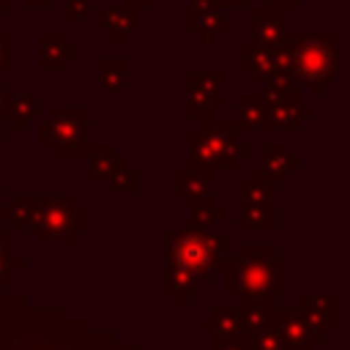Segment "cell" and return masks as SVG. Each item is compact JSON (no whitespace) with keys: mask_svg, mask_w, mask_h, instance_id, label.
Listing matches in <instances>:
<instances>
[{"mask_svg":"<svg viewBox=\"0 0 350 350\" xmlns=\"http://www.w3.org/2000/svg\"><path fill=\"white\" fill-rule=\"evenodd\" d=\"M200 328L213 334V336H241V320L235 309L227 306H213V312L208 317L200 320Z\"/></svg>","mask_w":350,"mask_h":350,"instance_id":"obj_27","label":"cell"},{"mask_svg":"<svg viewBox=\"0 0 350 350\" xmlns=\"http://www.w3.org/2000/svg\"><path fill=\"white\" fill-rule=\"evenodd\" d=\"M5 120H11V129L16 134L27 131L30 120H38V107H36V96L33 93H19V96H8L5 101Z\"/></svg>","mask_w":350,"mask_h":350,"instance_id":"obj_24","label":"cell"},{"mask_svg":"<svg viewBox=\"0 0 350 350\" xmlns=\"http://www.w3.org/2000/svg\"><path fill=\"white\" fill-rule=\"evenodd\" d=\"M16 5V0H0V19L5 16V11H11Z\"/></svg>","mask_w":350,"mask_h":350,"instance_id":"obj_40","label":"cell"},{"mask_svg":"<svg viewBox=\"0 0 350 350\" xmlns=\"http://www.w3.org/2000/svg\"><path fill=\"white\" fill-rule=\"evenodd\" d=\"M279 331H282V339H284L287 350H314L328 336L298 306H282V312H279Z\"/></svg>","mask_w":350,"mask_h":350,"instance_id":"obj_13","label":"cell"},{"mask_svg":"<svg viewBox=\"0 0 350 350\" xmlns=\"http://www.w3.org/2000/svg\"><path fill=\"white\" fill-rule=\"evenodd\" d=\"M211 183H213V175H208V172H194L189 167L175 172V191L180 197H186L189 205H194L200 200H211Z\"/></svg>","mask_w":350,"mask_h":350,"instance_id":"obj_22","label":"cell"},{"mask_svg":"<svg viewBox=\"0 0 350 350\" xmlns=\"http://www.w3.org/2000/svg\"><path fill=\"white\" fill-rule=\"evenodd\" d=\"M126 156L109 150V153H96L88 159V180L93 183H109L123 167H126Z\"/></svg>","mask_w":350,"mask_h":350,"instance_id":"obj_26","label":"cell"},{"mask_svg":"<svg viewBox=\"0 0 350 350\" xmlns=\"http://www.w3.org/2000/svg\"><path fill=\"white\" fill-rule=\"evenodd\" d=\"M224 293L243 301L276 304L290 290V260L273 243H241L224 260Z\"/></svg>","mask_w":350,"mask_h":350,"instance_id":"obj_2","label":"cell"},{"mask_svg":"<svg viewBox=\"0 0 350 350\" xmlns=\"http://www.w3.org/2000/svg\"><path fill=\"white\" fill-rule=\"evenodd\" d=\"M88 16H90V0H66L63 3L66 22H85Z\"/></svg>","mask_w":350,"mask_h":350,"instance_id":"obj_33","label":"cell"},{"mask_svg":"<svg viewBox=\"0 0 350 350\" xmlns=\"http://www.w3.org/2000/svg\"><path fill=\"white\" fill-rule=\"evenodd\" d=\"M30 208V227L41 246L77 243V235L90 227V211L74 194H19Z\"/></svg>","mask_w":350,"mask_h":350,"instance_id":"obj_5","label":"cell"},{"mask_svg":"<svg viewBox=\"0 0 350 350\" xmlns=\"http://www.w3.org/2000/svg\"><path fill=\"white\" fill-rule=\"evenodd\" d=\"M298 309L325 334L339 328V298L334 293H304L298 298Z\"/></svg>","mask_w":350,"mask_h":350,"instance_id":"obj_15","label":"cell"},{"mask_svg":"<svg viewBox=\"0 0 350 350\" xmlns=\"http://www.w3.org/2000/svg\"><path fill=\"white\" fill-rule=\"evenodd\" d=\"M129 82L126 57H101L98 60V85L107 96H120Z\"/></svg>","mask_w":350,"mask_h":350,"instance_id":"obj_23","label":"cell"},{"mask_svg":"<svg viewBox=\"0 0 350 350\" xmlns=\"http://www.w3.org/2000/svg\"><path fill=\"white\" fill-rule=\"evenodd\" d=\"M189 170H194V172H208V175H213L216 170H219V159L213 156V150L205 145V139L200 137V131H189Z\"/></svg>","mask_w":350,"mask_h":350,"instance_id":"obj_28","label":"cell"},{"mask_svg":"<svg viewBox=\"0 0 350 350\" xmlns=\"http://www.w3.org/2000/svg\"><path fill=\"white\" fill-rule=\"evenodd\" d=\"M235 123L241 131H273L268 118V104L262 101V96H254V93H238Z\"/></svg>","mask_w":350,"mask_h":350,"instance_id":"obj_18","label":"cell"},{"mask_svg":"<svg viewBox=\"0 0 350 350\" xmlns=\"http://www.w3.org/2000/svg\"><path fill=\"white\" fill-rule=\"evenodd\" d=\"M221 11H230V8H249L252 5V0H213Z\"/></svg>","mask_w":350,"mask_h":350,"instance_id":"obj_36","label":"cell"},{"mask_svg":"<svg viewBox=\"0 0 350 350\" xmlns=\"http://www.w3.org/2000/svg\"><path fill=\"white\" fill-rule=\"evenodd\" d=\"M290 36V11L268 8V5H249V44L279 49Z\"/></svg>","mask_w":350,"mask_h":350,"instance_id":"obj_12","label":"cell"},{"mask_svg":"<svg viewBox=\"0 0 350 350\" xmlns=\"http://www.w3.org/2000/svg\"><path fill=\"white\" fill-rule=\"evenodd\" d=\"M16 66V36L14 30L0 33V85H3V74L11 71Z\"/></svg>","mask_w":350,"mask_h":350,"instance_id":"obj_31","label":"cell"},{"mask_svg":"<svg viewBox=\"0 0 350 350\" xmlns=\"http://www.w3.org/2000/svg\"><path fill=\"white\" fill-rule=\"evenodd\" d=\"M161 249H164V260L191 271L197 279H208L213 276L219 268H224L227 260V235L219 230H208V232H197V230H183V232H172L167 230L161 235Z\"/></svg>","mask_w":350,"mask_h":350,"instance_id":"obj_6","label":"cell"},{"mask_svg":"<svg viewBox=\"0 0 350 350\" xmlns=\"http://www.w3.org/2000/svg\"><path fill=\"white\" fill-rule=\"evenodd\" d=\"M38 142L46 145L55 159H90L115 150L109 142H90L88 107H52L46 118H38Z\"/></svg>","mask_w":350,"mask_h":350,"instance_id":"obj_4","label":"cell"},{"mask_svg":"<svg viewBox=\"0 0 350 350\" xmlns=\"http://www.w3.org/2000/svg\"><path fill=\"white\" fill-rule=\"evenodd\" d=\"M0 219H3V183H0Z\"/></svg>","mask_w":350,"mask_h":350,"instance_id":"obj_41","label":"cell"},{"mask_svg":"<svg viewBox=\"0 0 350 350\" xmlns=\"http://www.w3.org/2000/svg\"><path fill=\"white\" fill-rule=\"evenodd\" d=\"M186 27H189V33L197 36V41L202 46H211L216 41V36L224 33L227 16L213 0H191L189 11H186Z\"/></svg>","mask_w":350,"mask_h":350,"instance_id":"obj_14","label":"cell"},{"mask_svg":"<svg viewBox=\"0 0 350 350\" xmlns=\"http://www.w3.org/2000/svg\"><path fill=\"white\" fill-rule=\"evenodd\" d=\"M200 137L205 139V145L213 150V156L219 159V170H238L241 159L252 156V145L241 142V129L235 120H221V118H205L200 120Z\"/></svg>","mask_w":350,"mask_h":350,"instance_id":"obj_9","label":"cell"},{"mask_svg":"<svg viewBox=\"0 0 350 350\" xmlns=\"http://www.w3.org/2000/svg\"><path fill=\"white\" fill-rule=\"evenodd\" d=\"M224 79H227V74H224L221 68H213V71L189 68V74H186V88H189L186 118H189V120L213 118V112L227 104Z\"/></svg>","mask_w":350,"mask_h":350,"instance_id":"obj_10","label":"cell"},{"mask_svg":"<svg viewBox=\"0 0 350 350\" xmlns=\"http://www.w3.org/2000/svg\"><path fill=\"white\" fill-rule=\"evenodd\" d=\"M14 246H16V232L5 227L3 235H0V284L14 282L16 271H25L27 268V257L25 254H16Z\"/></svg>","mask_w":350,"mask_h":350,"instance_id":"obj_25","label":"cell"},{"mask_svg":"<svg viewBox=\"0 0 350 350\" xmlns=\"http://www.w3.org/2000/svg\"><path fill=\"white\" fill-rule=\"evenodd\" d=\"M235 194H238L235 200L241 208V216L235 224L241 232H252V230L273 232L276 230V183L268 180L260 167L249 170V175L238 180Z\"/></svg>","mask_w":350,"mask_h":350,"instance_id":"obj_7","label":"cell"},{"mask_svg":"<svg viewBox=\"0 0 350 350\" xmlns=\"http://www.w3.org/2000/svg\"><path fill=\"white\" fill-rule=\"evenodd\" d=\"M77 57V46L66 41L57 30H41L38 33V68L41 71H60L68 60Z\"/></svg>","mask_w":350,"mask_h":350,"instance_id":"obj_16","label":"cell"},{"mask_svg":"<svg viewBox=\"0 0 350 350\" xmlns=\"http://www.w3.org/2000/svg\"><path fill=\"white\" fill-rule=\"evenodd\" d=\"M189 208H191L189 230H197V232H208V230H213L216 221L227 219L224 205H216L213 197H211V200H200V202H194V205H189Z\"/></svg>","mask_w":350,"mask_h":350,"instance_id":"obj_29","label":"cell"},{"mask_svg":"<svg viewBox=\"0 0 350 350\" xmlns=\"http://www.w3.org/2000/svg\"><path fill=\"white\" fill-rule=\"evenodd\" d=\"M262 175L273 183H287L293 172L301 170V159L295 153H290L287 145L282 142H265L262 145Z\"/></svg>","mask_w":350,"mask_h":350,"instance_id":"obj_17","label":"cell"},{"mask_svg":"<svg viewBox=\"0 0 350 350\" xmlns=\"http://www.w3.org/2000/svg\"><path fill=\"white\" fill-rule=\"evenodd\" d=\"M161 290L167 295L175 298L178 306H186L191 295H200L202 293V279H197L191 271L186 268H178L172 262H164V271H161Z\"/></svg>","mask_w":350,"mask_h":350,"instance_id":"obj_19","label":"cell"},{"mask_svg":"<svg viewBox=\"0 0 350 350\" xmlns=\"http://www.w3.org/2000/svg\"><path fill=\"white\" fill-rule=\"evenodd\" d=\"M243 342L249 345V350H287L282 331H279V317H273V320L262 323L257 331L246 334Z\"/></svg>","mask_w":350,"mask_h":350,"instance_id":"obj_30","label":"cell"},{"mask_svg":"<svg viewBox=\"0 0 350 350\" xmlns=\"http://www.w3.org/2000/svg\"><path fill=\"white\" fill-rule=\"evenodd\" d=\"M3 224H5V221H3V219H0V235H3V230H5V227H3Z\"/></svg>","mask_w":350,"mask_h":350,"instance_id":"obj_43","label":"cell"},{"mask_svg":"<svg viewBox=\"0 0 350 350\" xmlns=\"http://www.w3.org/2000/svg\"><path fill=\"white\" fill-rule=\"evenodd\" d=\"M0 350H139L96 331L88 320L68 317L60 306H30L25 293L0 290Z\"/></svg>","mask_w":350,"mask_h":350,"instance_id":"obj_1","label":"cell"},{"mask_svg":"<svg viewBox=\"0 0 350 350\" xmlns=\"http://www.w3.org/2000/svg\"><path fill=\"white\" fill-rule=\"evenodd\" d=\"M287 74L298 85H309L314 96H323L325 88L339 74V36L325 33H293L284 41Z\"/></svg>","mask_w":350,"mask_h":350,"instance_id":"obj_3","label":"cell"},{"mask_svg":"<svg viewBox=\"0 0 350 350\" xmlns=\"http://www.w3.org/2000/svg\"><path fill=\"white\" fill-rule=\"evenodd\" d=\"M22 3H25L27 8H44V11L52 5V0H22Z\"/></svg>","mask_w":350,"mask_h":350,"instance_id":"obj_37","label":"cell"},{"mask_svg":"<svg viewBox=\"0 0 350 350\" xmlns=\"http://www.w3.org/2000/svg\"><path fill=\"white\" fill-rule=\"evenodd\" d=\"M262 5L268 8H279V11H293L301 5V0H262Z\"/></svg>","mask_w":350,"mask_h":350,"instance_id":"obj_35","label":"cell"},{"mask_svg":"<svg viewBox=\"0 0 350 350\" xmlns=\"http://www.w3.org/2000/svg\"><path fill=\"white\" fill-rule=\"evenodd\" d=\"M126 5H129V8H134V11H142V8L153 5V0H126Z\"/></svg>","mask_w":350,"mask_h":350,"instance_id":"obj_38","label":"cell"},{"mask_svg":"<svg viewBox=\"0 0 350 350\" xmlns=\"http://www.w3.org/2000/svg\"><path fill=\"white\" fill-rule=\"evenodd\" d=\"M235 312H238V320H241V339L252 331H257L262 323L279 317L282 306L279 304H268V301H243V298H235Z\"/></svg>","mask_w":350,"mask_h":350,"instance_id":"obj_21","label":"cell"},{"mask_svg":"<svg viewBox=\"0 0 350 350\" xmlns=\"http://www.w3.org/2000/svg\"><path fill=\"white\" fill-rule=\"evenodd\" d=\"M109 183H112V189H115V191L137 194V191H139V172H137L134 167H129V164H126V167H123V170H120Z\"/></svg>","mask_w":350,"mask_h":350,"instance_id":"obj_32","label":"cell"},{"mask_svg":"<svg viewBox=\"0 0 350 350\" xmlns=\"http://www.w3.org/2000/svg\"><path fill=\"white\" fill-rule=\"evenodd\" d=\"M101 27L109 33L115 46H123L129 41V36L139 27V11L129 8V5H107L98 16Z\"/></svg>","mask_w":350,"mask_h":350,"instance_id":"obj_20","label":"cell"},{"mask_svg":"<svg viewBox=\"0 0 350 350\" xmlns=\"http://www.w3.org/2000/svg\"><path fill=\"white\" fill-rule=\"evenodd\" d=\"M301 88L290 74L276 77L273 82L265 85L262 90V101L268 104V118H271V129L273 131H301L304 120L314 118V109L306 107L301 101Z\"/></svg>","mask_w":350,"mask_h":350,"instance_id":"obj_8","label":"cell"},{"mask_svg":"<svg viewBox=\"0 0 350 350\" xmlns=\"http://www.w3.org/2000/svg\"><path fill=\"white\" fill-rule=\"evenodd\" d=\"M5 101H8V93L0 85V120H5Z\"/></svg>","mask_w":350,"mask_h":350,"instance_id":"obj_39","label":"cell"},{"mask_svg":"<svg viewBox=\"0 0 350 350\" xmlns=\"http://www.w3.org/2000/svg\"><path fill=\"white\" fill-rule=\"evenodd\" d=\"M211 350H249V345L241 336H213Z\"/></svg>","mask_w":350,"mask_h":350,"instance_id":"obj_34","label":"cell"},{"mask_svg":"<svg viewBox=\"0 0 350 350\" xmlns=\"http://www.w3.org/2000/svg\"><path fill=\"white\" fill-rule=\"evenodd\" d=\"M235 66L252 82L268 85L276 77L287 74V52H284V46L265 49V46H254L246 41V44H238V49H235Z\"/></svg>","mask_w":350,"mask_h":350,"instance_id":"obj_11","label":"cell"},{"mask_svg":"<svg viewBox=\"0 0 350 350\" xmlns=\"http://www.w3.org/2000/svg\"><path fill=\"white\" fill-rule=\"evenodd\" d=\"M0 142H3V120H0Z\"/></svg>","mask_w":350,"mask_h":350,"instance_id":"obj_42","label":"cell"}]
</instances>
